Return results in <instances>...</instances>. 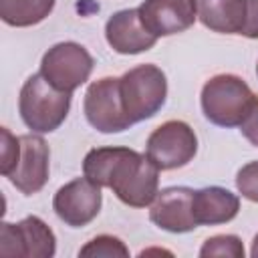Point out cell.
Here are the masks:
<instances>
[{
  "instance_id": "cell-20",
  "label": "cell",
  "mask_w": 258,
  "mask_h": 258,
  "mask_svg": "<svg viewBox=\"0 0 258 258\" xmlns=\"http://www.w3.org/2000/svg\"><path fill=\"white\" fill-rule=\"evenodd\" d=\"M246 2V18L242 26V36L258 38V0H244Z\"/></svg>"
},
{
  "instance_id": "cell-10",
  "label": "cell",
  "mask_w": 258,
  "mask_h": 258,
  "mask_svg": "<svg viewBox=\"0 0 258 258\" xmlns=\"http://www.w3.org/2000/svg\"><path fill=\"white\" fill-rule=\"evenodd\" d=\"M103 204V194L89 177H77L56 189L52 198L54 214L71 228H83L93 222Z\"/></svg>"
},
{
  "instance_id": "cell-4",
  "label": "cell",
  "mask_w": 258,
  "mask_h": 258,
  "mask_svg": "<svg viewBox=\"0 0 258 258\" xmlns=\"http://www.w3.org/2000/svg\"><path fill=\"white\" fill-rule=\"evenodd\" d=\"M71 95L54 89L40 73L30 75L18 97V111L24 125L34 133H52L69 115Z\"/></svg>"
},
{
  "instance_id": "cell-7",
  "label": "cell",
  "mask_w": 258,
  "mask_h": 258,
  "mask_svg": "<svg viewBox=\"0 0 258 258\" xmlns=\"http://www.w3.org/2000/svg\"><path fill=\"white\" fill-rule=\"evenodd\" d=\"M198 153V137L194 129L179 119L161 123L147 137L145 155L159 167V171H169L187 165Z\"/></svg>"
},
{
  "instance_id": "cell-15",
  "label": "cell",
  "mask_w": 258,
  "mask_h": 258,
  "mask_svg": "<svg viewBox=\"0 0 258 258\" xmlns=\"http://www.w3.org/2000/svg\"><path fill=\"white\" fill-rule=\"evenodd\" d=\"M200 22L220 34H240L246 18L244 0H194Z\"/></svg>"
},
{
  "instance_id": "cell-16",
  "label": "cell",
  "mask_w": 258,
  "mask_h": 258,
  "mask_svg": "<svg viewBox=\"0 0 258 258\" xmlns=\"http://www.w3.org/2000/svg\"><path fill=\"white\" fill-rule=\"evenodd\" d=\"M56 0H0V18L16 28L42 22L54 8Z\"/></svg>"
},
{
  "instance_id": "cell-12",
  "label": "cell",
  "mask_w": 258,
  "mask_h": 258,
  "mask_svg": "<svg viewBox=\"0 0 258 258\" xmlns=\"http://www.w3.org/2000/svg\"><path fill=\"white\" fill-rule=\"evenodd\" d=\"M137 12L143 26L157 38L179 34L198 18L194 0H145Z\"/></svg>"
},
{
  "instance_id": "cell-23",
  "label": "cell",
  "mask_w": 258,
  "mask_h": 258,
  "mask_svg": "<svg viewBox=\"0 0 258 258\" xmlns=\"http://www.w3.org/2000/svg\"><path fill=\"white\" fill-rule=\"evenodd\" d=\"M256 75H258V64H256Z\"/></svg>"
},
{
  "instance_id": "cell-21",
  "label": "cell",
  "mask_w": 258,
  "mask_h": 258,
  "mask_svg": "<svg viewBox=\"0 0 258 258\" xmlns=\"http://www.w3.org/2000/svg\"><path fill=\"white\" fill-rule=\"evenodd\" d=\"M240 131H242V135H244L254 147H258V103L254 105V109L250 111V115L242 121Z\"/></svg>"
},
{
  "instance_id": "cell-5",
  "label": "cell",
  "mask_w": 258,
  "mask_h": 258,
  "mask_svg": "<svg viewBox=\"0 0 258 258\" xmlns=\"http://www.w3.org/2000/svg\"><path fill=\"white\" fill-rule=\"evenodd\" d=\"M119 93L125 113L133 123L153 117L165 103L167 79L157 64H139L119 79Z\"/></svg>"
},
{
  "instance_id": "cell-1",
  "label": "cell",
  "mask_w": 258,
  "mask_h": 258,
  "mask_svg": "<svg viewBox=\"0 0 258 258\" xmlns=\"http://www.w3.org/2000/svg\"><path fill=\"white\" fill-rule=\"evenodd\" d=\"M83 173L99 187H109L131 208L153 204L159 187V167L129 147H95L83 159Z\"/></svg>"
},
{
  "instance_id": "cell-11",
  "label": "cell",
  "mask_w": 258,
  "mask_h": 258,
  "mask_svg": "<svg viewBox=\"0 0 258 258\" xmlns=\"http://www.w3.org/2000/svg\"><path fill=\"white\" fill-rule=\"evenodd\" d=\"M191 187L185 185H171L161 191H157L151 208H149V220L171 234H185L198 228V222L191 212V200H194Z\"/></svg>"
},
{
  "instance_id": "cell-9",
  "label": "cell",
  "mask_w": 258,
  "mask_h": 258,
  "mask_svg": "<svg viewBox=\"0 0 258 258\" xmlns=\"http://www.w3.org/2000/svg\"><path fill=\"white\" fill-rule=\"evenodd\" d=\"M54 252H56V238L52 230L38 216H28L16 224L2 222L0 226L2 256L52 258Z\"/></svg>"
},
{
  "instance_id": "cell-14",
  "label": "cell",
  "mask_w": 258,
  "mask_h": 258,
  "mask_svg": "<svg viewBox=\"0 0 258 258\" xmlns=\"http://www.w3.org/2000/svg\"><path fill=\"white\" fill-rule=\"evenodd\" d=\"M191 212L198 226H218L232 222L240 212V198L226 187L210 185L194 191Z\"/></svg>"
},
{
  "instance_id": "cell-13",
  "label": "cell",
  "mask_w": 258,
  "mask_h": 258,
  "mask_svg": "<svg viewBox=\"0 0 258 258\" xmlns=\"http://www.w3.org/2000/svg\"><path fill=\"white\" fill-rule=\"evenodd\" d=\"M105 38L119 54H139L153 48L157 42V36L143 26L137 8L115 12L105 24Z\"/></svg>"
},
{
  "instance_id": "cell-17",
  "label": "cell",
  "mask_w": 258,
  "mask_h": 258,
  "mask_svg": "<svg viewBox=\"0 0 258 258\" xmlns=\"http://www.w3.org/2000/svg\"><path fill=\"white\" fill-rule=\"evenodd\" d=\"M79 256H83V258H117V256L119 258H127L129 250L119 238L101 234V236L89 240L79 250Z\"/></svg>"
},
{
  "instance_id": "cell-3",
  "label": "cell",
  "mask_w": 258,
  "mask_h": 258,
  "mask_svg": "<svg viewBox=\"0 0 258 258\" xmlns=\"http://www.w3.org/2000/svg\"><path fill=\"white\" fill-rule=\"evenodd\" d=\"M200 103L210 123L218 127H240L258 103V97L242 77L224 73L206 81Z\"/></svg>"
},
{
  "instance_id": "cell-19",
  "label": "cell",
  "mask_w": 258,
  "mask_h": 258,
  "mask_svg": "<svg viewBox=\"0 0 258 258\" xmlns=\"http://www.w3.org/2000/svg\"><path fill=\"white\" fill-rule=\"evenodd\" d=\"M236 187L246 200L258 204V159L250 161V163H246V165H242L238 169Z\"/></svg>"
},
{
  "instance_id": "cell-2",
  "label": "cell",
  "mask_w": 258,
  "mask_h": 258,
  "mask_svg": "<svg viewBox=\"0 0 258 258\" xmlns=\"http://www.w3.org/2000/svg\"><path fill=\"white\" fill-rule=\"evenodd\" d=\"M2 175L24 196L38 194L48 181L50 149L40 135H12L2 127Z\"/></svg>"
},
{
  "instance_id": "cell-6",
  "label": "cell",
  "mask_w": 258,
  "mask_h": 258,
  "mask_svg": "<svg viewBox=\"0 0 258 258\" xmlns=\"http://www.w3.org/2000/svg\"><path fill=\"white\" fill-rule=\"evenodd\" d=\"M93 56L89 50L73 40L50 46L40 60V75L58 91L73 93L89 81L93 71Z\"/></svg>"
},
{
  "instance_id": "cell-18",
  "label": "cell",
  "mask_w": 258,
  "mask_h": 258,
  "mask_svg": "<svg viewBox=\"0 0 258 258\" xmlns=\"http://www.w3.org/2000/svg\"><path fill=\"white\" fill-rule=\"evenodd\" d=\"M200 256H230V258H244V244L238 236L234 234H218L208 238L202 248Z\"/></svg>"
},
{
  "instance_id": "cell-8",
  "label": "cell",
  "mask_w": 258,
  "mask_h": 258,
  "mask_svg": "<svg viewBox=\"0 0 258 258\" xmlns=\"http://www.w3.org/2000/svg\"><path fill=\"white\" fill-rule=\"evenodd\" d=\"M83 109L91 127L101 133H121L133 125L123 109L117 77H103L91 83L85 93Z\"/></svg>"
},
{
  "instance_id": "cell-22",
  "label": "cell",
  "mask_w": 258,
  "mask_h": 258,
  "mask_svg": "<svg viewBox=\"0 0 258 258\" xmlns=\"http://www.w3.org/2000/svg\"><path fill=\"white\" fill-rule=\"evenodd\" d=\"M250 254H252V258H258V234H256L254 240H252V250H250Z\"/></svg>"
}]
</instances>
